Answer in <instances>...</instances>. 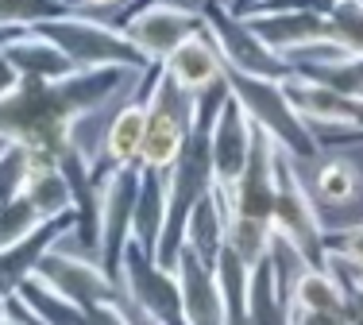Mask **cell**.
Segmentation results:
<instances>
[{
	"label": "cell",
	"mask_w": 363,
	"mask_h": 325,
	"mask_svg": "<svg viewBox=\"0 0 363 325\" xmlns=\"http://www.w3.org/2000/svg\"><path fill=\"white\" fill-rule=\"evenodd\" d=\"M255 148V121L247 116V109L240 105V97L228 93L220 97L217 113L209 121V162H213V186H217L220 198H228L236 190L240 175H244L247 159Z\"/></svg>",
	"instance_id": "obj_8"
},
{
	"label": "cell",
	"mask_w": 363,
	"mask_h": 325,
	"mask_svg": "<svg viewBox=\"0 0 363 325\" xmlns=\"http://www.w3.org/2000/svg\"><path fill=\"white\" fill-rule=\"evenodd\" d=\"M12 148V140H8V136H0V159H4V151Z\"/></svg>",
	"instance_id": "obj_27"
},
{
	"label": "cell",
	"mask_w": 363,
	"mask_h": 325,
	"mask_svg": "<svg viewBox=\"0 0 363 325\" xmlns=\"http://www.w3.org/2000/svg\"><path fill=\"white\" fill-rule=\"evenodd\" d=\"M39 31H47L58 47L66 50V58L74 62V70H101V66H128V70H147V58L132 47V39L124 35V28L89 20L85 12H62L55 20L39 23Z\"/></svg>",
	"instance_id": "obj_3"
},
{
	"label": "cell",
	"mask_w": 363,
	"mask_h": 325,
	"mask_svg": "<svg viewBox=\"0 0 363 325\" xmlns=\"http://www.w3.org/2000/svg\"><path fill=\"white\" fill-rule=\"evenodd\" d=\"M120 28L132 39V47L147 58V66H155V62H162L182 39L205 31V20H201V8H182V4H167V0H162V4L128 12L124 20H120Z\"/></svg>",
	"instance_id": "obj_11"
},
{
	"label": "cell",
	"mask_w": 363,
	"mask_h": 325,
	"mask_svg": "<svg viewBox=\"0 0 363 325\" xmlns=\"http://www.w3.org/2000/svg\"><path fill=\"white\" fill-rule=\"evenodd\" d=\"M328 47L344 50V55H363V0H333Z\"/></svg>",
	"instance_id": "obj_18"
},
{
	"label": "cell",
	"mask_w": 363,
	"mask_h": 325,
	"mask_svg": "<svg viewBox=\"0 0 363 325\" xmlns=\"http://www.w3.org/2000/svg\"><path fill=\"white\" fill-rule=\"evenodd\" d=\"M159 66L167 70V78L174 82L178 89L194 93V97H197V93H205V89H213V85L224 78V58H220L217 43L205 35V31L182 39Z\"/></svg>",
	"instance_id": "obj_13"
},
{
	"label": "cell",
	"mask_w": 363,
	"mask_h": 325,
	"mask_svg": "<svg viewBox=\"0 0 363 325\" xmlns=\"http://www.w3.org/2000/svg\"><path fill=\"white\" fill-rule=\"evenodd\" d=\"M4 55L23 70V78L58 82V78H66V74H74V62L66 58V50L39 28L16 31V35L4 43Z\"/></svg>",
	"instance_id": "obj_14"
},
{
	"label": "cell",
	"mask_w": 363,
	"mask_h": 325,
	"mask_svg": "<svg viewBox=\"0 0 363 325\" xmlns=\"http://www.w3.org/2000/svg\"><path fill=\"white\" fill-rule=\"evenodd\" d=\"M236 16H244L263 35V43H271L286 58H301L328 47V12H317V8L267 4V8H247V12H236Z\"/></svg>",
	"instance_id": "obj_10"
},
{
	"label": "cell",
	"mask_w": 363,
	"mask_h": 325,
	"mask_svg": "<svg viewBox=\"0 0 363 325\" xmlns=\"http://www.w3.org/2000/svg\"><path fill=\"white\" fill-rule=\"evenodd\" d=\"M271 233H274V244H282L298 263L333 268V255H328V244H325V221L317 213L313 194L301 182L298 162L286 151H282V162H279V194H274Z\"/></svg>",
	"instance_id": "obj_2"
},
{
	"label": "cell",
	"mask_w": 363,
	"mask_h": 325,
	"mask_svg": "<svg viewBox=\"0 0 363 325\" xmlns=\"http://www.w3.org/2000/svg\"><path fill=\"white\" fill-rule=\"evenodd\" d=\"M325 244H328V255H333L336 263H344V268H352V271H363V221L340 225L336 233L325 228Z\"/></svg>",
	"instance_id": "obj_20"
},
{
	"label": "cell",
	"mask_w": 363,
	"mask_h": 325,
	"mask_svg": "<svg viewBox=\"0 0 363 325\" xmlns=\"http://www.w3.org/2000/svg\"><path fill=\"white\" fill-rule=\"evenodd\" d=\"M224 78H228L232 93L240 97V105L247 109V116L255 121V128L271 132L274 143H279L290 159H317L321 155V143L313 140L309 124L294 113L282 82L252 78V74H236V70H224Z\"/></svg>",
	"instance_id": "obj_4"
},
{
	"label": "cell",
	"mask_w": 363,
	"mask_h": 325,
	"mask_svg": "<svg viewBox=\"0 0 363 325\" xmlns=\"http://www.w3.org/2000/svg\"><path fill=\"white\" fill-rule=\"evenodd\" d=\"M143 132H147V101H143V93H135L108 121L105 140H101V155L112 167H135L140 151H143Z\"/></svg>",
	"instance_id": "obj_15"
},
{
	"label": "cell",
	"mask_w": 363,
	"mask_h": 325,
	"mask_svg": "<svg viewBox=\"0 0 363 325\" xmlns=\"http://www.w3.org/2000/svg\"><path fill=\"white\" fill-rule=\"evenodd\" d=\"M128 66H101V70H74L58 82L23 78L8 101H0V136L20 143L28 175L58 167V159L74 148V124L101 109L116 89L132 82Z\"/></svg>",
	"instance_id": "obj_1"
},
{
	"label": "cell",
	"mask_w": 363,
	"mask_h": 325,
	"mask_svg": "<svg viewBox=\"0 0 363 325\" xmlns=\"http://www.w3.org/2000/svg\"><path fill=\"white\" fill-rule=\"evenodd\" d=\"M336 268H340V263H336ZM340 275H344V325H363V287L356 279H348L344 268H340Z\"/></svg>",
	"instance_id": "obj_21"
},
{
	"label": "cell",
	"mask_w": 363,
	"mask_h": 325,
	"mask_svg": "<svg viewBox=\"0 0 363 325\" xmlns=\"http://www.w3.org/2000/svg\"><path fill=\"white\" fill-rule=\"evenodd\" d=\"M20 85H23V70L4 55V47H0V101H8Z\"/></svg>",
	"instance_id": "obj_22"
},
{
	"label": "cell",
	"mask_w": 363,
	"mask_h": 325,
	"mask_svg": "<svg viewBox=\"0 0 363 325\" xmlns=\"http://www.w3.org/2000/svg\"><path fill=\"white\" fill-rule=\"evenodd\" d=\"M120 294L140 318L155 325H186L182 321V298H178V279L174 271L159 268L155 255L135 241H128L124 260H120Z\"/></svg>",
	"instance_id": "obj_6"
},
{
	"label": "cell",
	"mask_w": 363,
	"mask_h": 325,
	"mask_svg": "<svg viewBox=\"0 0 363 325\" xmlns=\"http://www.w3.org/2000/svg\"><path fill=\"white\" fill-rule=\"evenodd\" d=\"M356 190H359V170L352 167L344 155L325 159L321 167H317V178H313L317 202H325V205H348L352 198H356Z\"/></svg>",
	"instance_id": "obj_17"
},
{
	"label": "cell",
	"mask_w": 363,
	"mask_h": 325,
	"mask_svg": "<svg viewBox=\"0 0 363 325\" xmlns=\"http://www.w3.org/2000/svg\"><path fill=\"white\" fill-rule=\"evenodd\" d=\"M70 12L66 0H0V28H39Z\"/></svg>",
	"instance_id": "obj_19"
},
{
	"label": "cell",
	"mask_w": 363,
	"mask_h": 325,
	"mask_svg": "<svg viewBox=\"0 0 363 325\" xmlns=\"http://www.w3.org/2000/svg\"><path fill=\"white\" fill-rule=\"evenodd\" d=\"M31 279L47 283L55 294H62L66 302L82 306V310H93V306H116L124 302L120 294V283L101 268L89 255H70L58 248V241L39 255V263L31 268Z\"/></svg>",
	"instance_id": "obj_7"
},
{
	"label": "cell",
	"mask_w": 363,
	"mask_h": 325,
	"mask_svg": "<svg viewBox=\"0 0 363 325\" xmlns=\"http://www.w3.org/2000/svg\"><path fill=\"white\" fill-rule=\"evenodd\" d=\"M151 4H162V0H128V12H140V8H151Z\"/></svg>",
	"instance_id": "obj_24"
},
{
	"label": "cell",
	"mask_w": 363,
	"mask_h": 325,
	"mask_svg": "<svg viewBox=\"0 0 363 325\" xmlns=\"http://www.w3.org/2000/svg\"><path fill=\"white\" fill-rule=\"evenodd\" d=\"M340 268H344V263H340ZM344 271H348V279H356V283L363 287V271H352V268H344Z\"/></svg>",
	"instance_id": "obj_26"
},
{
	"label": "cell",
	"mask_w": 363,
	"mask_h": 325,
	"mask_svg": "<svg viewBox=\"0 0 363 325\" xmlns=\"http://www.w3.org/2000/svg\"><path fill=\"white\" fill-rule=\"evenodd\" d=\"M294 113L309 124V132L317 128H333L336 140H363V101L348 97V93L333 89L325 82H313L306 74L294 70L290 78H282Z\"/></svg>",
	"instance_id": "obj_9"
},
{
	"label": "cell",
	"mask_w": 363,
	"mask_h": 325,
	"mask_svg": "<svg viewBox=\"0 0 363 325\" xmlns=\"http://www.w3.org/2000/svg\"><path fill=\"white\" fill-rule=\"evenodd\" d=\"M74 12H93V8H108V4H128V0H66Z\"/></svg>",
	"instance_id": "obj_23"
},
{
	"label": "cell",
	"mask_w": 363,
	"mask_h": 325,
	"mask_svg": "<svg viewBox=\"0 0 363 325\" xmlns=\"http://www.w3.org/2000/svg\"><path fill=\"white\" fill-rule=\"evenodd\" d=\"M252 4H259V0H228L232 12H244V8H252Z\"/></svg>",
	"instance_id": "obj_25"
},
{
	"label": "cell",
	"mask_w": 363,
	"mask_h": 325,
	"mask_svg": "<svg viewBox=\"0 0 363 325\" xmlns=\"http://www.w3.org/2000/svg\"><path fill=\"white\" fill-rule=\"evenodd\" d=\"M174 279H178V298H182V321L186 325H224L217 268H209L197 252L182 248V255L174 263Z\"/></svg>",
	"instance_id": "obj_12"
},
{
	"label": "cell",
	"mask_w": 363,
	"mask_h": 325,
	"mask_svg": "<svg viewBox=\"0 0 363 325\" xmlns=\"http://www.w3.org/2000/svg\"><path fill=\"white\" fill-rule=\"evenodd\" d=\"M224 241H228V233H224V198L217 194V186H213V190H205L201 198H197V205L189 209L186 248L201 255L209 268H217Z\"/></svg>",
	"instance_id": "obj_16"
},
{
	"label": "cell",
	"mask_w": 363,
	"mask_h": 325,
	"mask_svg": "<svg viewBox=\"0 0 363 325\" xmlns=\"http://www.w3.org/2000/svg\"><path fill=\"white\" fill-rule=\"evenodd\" d=\"M201 20H205V35L217 43V50L224 58V70L252 74V78H274V82L294 74V58L279 55L271 43H263V35L244 16L232 12L224 0H205Z\"/></svg>",
	"instance_id": "obj_5"
}]
</instances>
